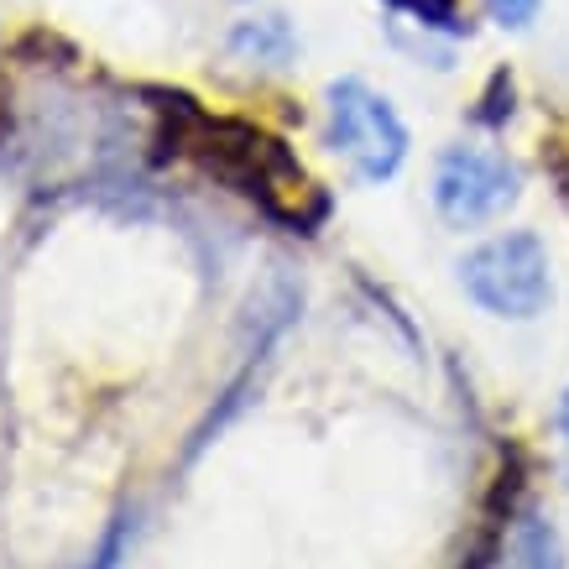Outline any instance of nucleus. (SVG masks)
Instances as JSON below:
<instances>
[{
    "label": "nucleus",
    "mask_w": 569,
    "mask_h": 569,
    "mask_svg": "<svg viewBox=\"0 0 569 569\" xmlns=\"http://www.w3.org/2000/svg\"><path fill=\"white\" fill-rule=\"evenodd\" d=\"M126 538H131V512H116V518L104 522V538L94 543V553H89L79 569H121L126 559Z\"/></svg>",
    "instance_id": "9d476101"
},
{
    "label": "nucleus",
    "mask_w": 569,
    "mask_h": 569,
    "mask_svg": "<svg viewBox=\"0 0 569 569\" xmlns=\"http://www.w3.org/2000/svg\"><path fill=\"white\" fill-rule=\"evenodd\" d=\"M497 569H565V543L553 533V522H543L538 512L512 522V538H507Z\"/></svg>",
    "instance_id": "0eeeda50"
},
{
    "label": "nucleus",
    "mask_w": 569,
    "mask_h": 569,
    "mask_svg": "<svg viewBox=\"0 0 569 569\" xmlns=\"http://www.w3.org/2000/svg\"><path fill=\"white\" fill-rule=\"evenodd\" d=\"M387 11L408 17L418 32H433V37H470V17L460 0H381Z\"/></svg>",
    "instance_id": "6e6552de"
},
{
    "label": "nucleus",
    "mask_w": 569,
    "mask_h": 569,
    "mask_svg": "<svg viewBox=\"0 0 569 569\" xmlns=\"http://www.w3.org/2000/svg\"><path fill=\"white\" fill-rule=\"evenodd\" d=\"M522 199V168L491 147H445L433 162V209L455 230L491 224Z\"/></svg>",
    "instance_id": "20e7f679"
},
{
    "label": "nucleus",
    "mask_w": 569,
    "mask_h": 569,
    "mask_svg": "<svg viewBox=\"0 0 569 569\" xmlns=\"http://www.w3.org/2000/svg\"><path fill=\"white\" fill-rule=\"evenodd\" d=\"M224 52L251 69H288L298 58V37L282 17H251L224 37Z\"/></svg>",
    "instance_id": "423d86ee"
},
{
    "label": "nucleus",
    "mask_w": 569,
    "mask_h": 569,
    "mask_svg": "<svg viewBox=\"0 0 569 569\" xmlns=\"http://www.w3.org/2000/svg\"><path fill=\"white\" fill-rule=\"evenodd\" d=\"M512 110H518V79H512V69H497L486 79L481 94H476V104H470V126L501 131V126L512 121Z\"/></svg>",
    "instance_id": "1a4fd4ad"
},
{
    "label": "nucleus",
    "mask_w": 569,
    "mask_h": 569,
    "mask_svg": "<svg viewBox=\"0 0 569 569\" xmlns=\"http://www.w3.org/2000/svg\"><path fill=\"white\" fill-rule=\"evenodd\" d=\"M303 309V288H298L288 272H267L261 277V288H251V298L241 303V346L246 356H261V350L272 346L282 329L298 319Z\"/></svg>",
    "instance_id": "39448f33"
},
{
    "label": "nucleus",
    "mask_w": 569,
    "mask_h": 569,
    "mask_svg": "<svg viewBox=\"0 0 569 569\" xmlns=\"http://www.w3.org/2000/svg\"><path fill=\"white\" fill-rule=\"evenodd\" d=\"M543 173H549L553 193H559V204L569 209V131L543 137Z\"/></svg>",
    "instance_id": "9b49d317"
},
{
    "label": "nucleus",
    "mask_w": 569,
    "mask_h": 569,
    "mask_svg": "<svg viewBox=\"0 0 569 569\" xmlns=\"http://www.w3.org/2000/svg\"><path fill=\"white\" fill-rule=\"evenodd\" d=\"M147 100L162 121L157 162L193 157V168L204 178L251 199L267 220L288 224L298 236H313V224L329 214V199L303 178V162L282 137L251 121H236V116H209L183 89H147Z\"/></svg>",
    "instance_id": "f257e3e1"
},
{
    "label": "nucleus",
    "mask_w": 569,
    "mask_h": 569,
    "mask_svg": "<svg viewBox=\"0 0 569 569\" xmlns=\"http://www.w3.org/2000/svg\"><path fill=\"white\" fill-rule=\"evenodd\" d=\"M481 6H486V17L497 21V27L522 32V27H533V17H538V6H543V0H481Z\"/></svg>",
    "instance_id": "f8f14e48"
},
{
    "label": "nucleus",
    "mask_w": 569,
    "mask_h": 569,
    "mask_svg": "<svg viewBox=\"0 0 569 569\" xmlns=\"http://www.w3.org/2000/svg\"><path fill=\"white\" fill-rule=\"evenodd\" d=\"M329 126L325 147L350 168L356 183H387L408 162V126L392 110L387 94L366 79H335L329 84Z\"/></svg>",
    "instance_id": "7ed1b4c3"
},
{
    "label": "nucleus",
    "mask_w": 569,
    "mask_h": 569,
    "mask_svg": "<svg viewBox=\"0 0 569 569\" xmlns=\"http://www.w3.org/2000/svg\"><path fill=\"white\" fill-rule=\"evenodd\" d=\"M460 288L491 319H538L553 303L549 246L538 230H507L460 257Z\"/></svg>",
    "instance_id": "f03ea898"
},
{
    "label": "nucleus",
    "mask_w": 569,
    "mask_h": 569,
    "mask_svg": "<svg viewBox=\"0 0 569 569\" xmlns=\"http://www.w3.org/2000/svg\"><path fill=\"white\" fill-rule=\"evenodd\" d=\"M553 423L565 433V486H569V387L559 392V408H553Z\"/></svg>",
    "instance_id": "ddd939ff"
}]
</instances>
